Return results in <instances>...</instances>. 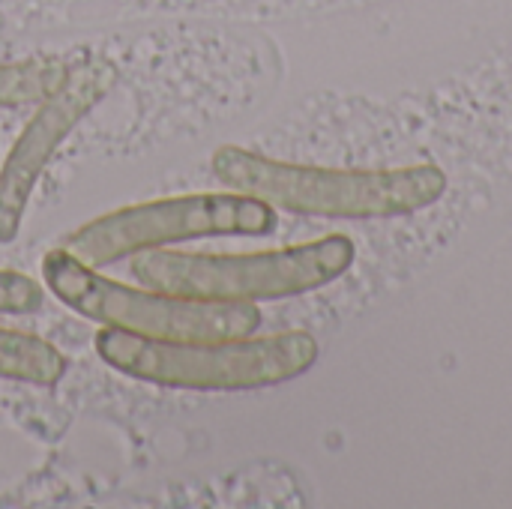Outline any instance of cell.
I'll return each instance as SVG.
<instances>
[{
    "label": "cell",
    "instance_id": "6da1fadb",
    "mask_svg": "<svg viewBox=\"0 0 512 509\" xmlns=\"http://www.w3.org/2000/svg\"><path fill=\"white\" fill-rule=\"evenodd\" d=\"M213 174L231 189L303 216L390 219L432 207L447 192L438 165L408 168H318L225 144L213 153Z\"/></svg>",
    "mask_w": 512,
    "mask_h": 509
},
{
    "label": "cell",
    "instance_id": "7a4b0ae2",
    "mask_svg": "<svg viewBox=\"0 0 512 509\" xmlns=\"http://www.w3.org/2000/svg\"><path fill=\"white\" fill-rule=\"evenodd\" d=\"M93 348L105 366L132 381L201 393L267 390L306 375L321 354L315 336L306 330H288L264 339L171 342L102 327Z\"/></svg>",
    "mask_w": 512,
    "mask_h": 509
},
{
    "label": "cell",
    "instance_id": "3957f363",
    "mask_svg": "<svg viewBox=\"0 0 512 509\" xmlns=\"http://www.w3.org/2000/svg\"><path fill=\"white\" fill-rule=\"evenodd\" d=\"M357 258V246L345 234L246 255L168 252L150 249L132 258V276L153 291L213 300V303H261L318 291L342 279Z\"/></svg>",
    "mask_w": 512,
    "mask_h": 509
},
{
    "label": "cell",
    "instance_id": "277c9868",
    "mask_svg": "<svg viewBox=\"0 0 512 509\" xmlns=\"http://www.w3.org/2000/svg\"><path fill=\"white\" fill-rule=\"evenodd\" d=\"M39 273L66 309L102 327H117L147 339L222 342L246 339L261 327V309L255 303H213L153 288H129L96 273V267L81 264L63 246L42 255Z\"/></svg>",
    "mask_w": 512,
    "mask_h": 509
},
{
    "label": "cell",
    "instance_id": "5b68a950",
    "mask_svg": "<svg viewBox=\"0 0 512 509\" xmlns=\"http://www.w3.org/2000/svg\"><path fill=\"white\" fill-rule=\"evenodd\" d=\"M276 207L243 192L174 195L105 213L63 237V249L87 267H108L150 249L195 237H261L276 228Z\"/></svg>",
    "mask_w": 512,
    "mask_h": 509
},
{
    "label": "cell",
    "instance_id": "8992f818",
    "mask_svg": "<svg viewBox=\"0 0 512 509\" xmlns=\"http://www.w3.org/2000/svg\"><path fill=\"white\" fill-rule=\"evenodd\" d=\"M117 81V69L108 60H84L72 66L69 78L39 102L15 144L0 165V243H12L21 231L33 189L51 165L60 144L72 129L108 96Z\"/></svg>",
    "mask_w": 512,
    "mask_h": 509
},
{
    "label": "cell",
    "instance_id": "52a82bcc",
    "mask_svg": "<svg viewBox=\"0 0 512 509\" xmlns=\"http://www.w3.org/2000/svg\"><path fill=\"white\" fill-rule=\"evenodd\" d=\"M69 369V360L45 339L0 327V381L54 387Z\"/></svg>",
    "mask_w": 512,
    "mask_h": 509
},
{
    "label": "cell",
    "instance_id": "ba28073f",
    "mask_svg": "<svg viewBox=\"0 0 512 509\" xmlns=\"http://www.w3.org/2000/svg\"><path fill=\"white\" fill-rule=\"evenodd\" d=\"M72 72L66 60H9L0 63V108L39 105Z\"/></svg>",
    "mask_w": 512,
    "mask_h": 509
},
{
    "label": "cell",
    "instance_id": "9c48e42d",
    "mask_svg": "<svg viewBox=\"0 0 512 509\" xmlns=\"http://www.w3.org/2000/svg\"><path fill=\"white\" fill-rule=\"evenodd\" d=\"M42 300H45V291L36 279L15 273V270H0V315L36 312Z\"/></svg>",
    "mask_w": 512,
    "mask_h": 509
}]
</instances>
